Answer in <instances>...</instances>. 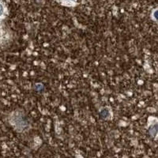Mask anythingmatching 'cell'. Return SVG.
I'll return each mask as SVG.
<instances>
[{
    "instance_id": "6da1fadb",
    "label": "cell",
    "mask_w": 158,
    "mask_h": 158,
    "mask_svg": "<svg viewBox=\"0 0 158 158\" xmlns=\"http://www.w3.org/2000/svg\"><path fill=\"white\" fill-rule=\"evenodd\" d=\"M149 135L152 137H153V138H155V137L156 136V134H157V125H156V124H155L154 126L151 127L149 128Z\"/></svg>"
},
{
    "instance_id": "7a4b0ae2",
    "label": "cell",
    "mask_w": 158,
    "mask_h": 158,
    "mask_svg": "<svg viewBox=\"0 0 158 158\" xmlns=\"http://www.w3.org/2000/svg\"><path fill=\"white\" fill-rule=\"evenodd\" d=\"M100 115H101V117L104 119H106L107 118L109 117V111H108L107 108H104V109L101 110V111L100 112Z\"/></svg>"
},
{
    "instance_id": "3957f363",
    "label": "cell",
    "mask_w": 158,
    "mask_h": 158,
    "mask_svg": "<svg viewBox=\"0 0 158 158\" xmlns=\"http://www.w3.org/2000/svg\"><path fill=\"white\" fill-rule=\"evenodd\" d=\"M3 12H4V7L3 6H2V4L0 2V17L2 16V15H3Z\"/></svg>"
},
{
    "instance_id": "277c9868",
    "label": "cell",
    "mask_w": 158,
    "mask_h": 158,
    "mask_svg": "<svg viewBox=\"0 0 158 158\" xmlns=\"http://www.w3.org/2000/svg\"><path fill=\"white\" fill-rule=\"evenodd\" d=\"M156 10L155 11L154 13H153V18H154V20L156 21Z\"/></svg>"
}]
</instances>
